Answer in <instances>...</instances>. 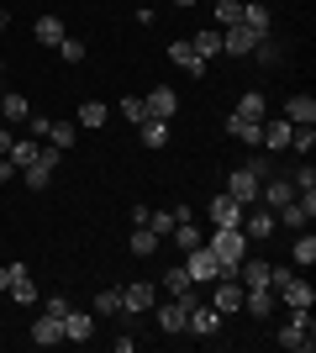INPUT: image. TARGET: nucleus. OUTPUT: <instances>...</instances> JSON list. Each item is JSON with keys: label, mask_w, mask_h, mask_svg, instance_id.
<instances>
[{"label": "nucleus", "mask_w": 316, "mask_h": 353, "mask_svg": "<svg viewBox=\"0 0 316 353\" xmlns=\"http://www.w3.org/2000/svg\"><path fill=\"white\" fill-rule=\"evenodd\" d=\"M27 117H32V101H27V95H16V90H11V95L0 101V121H6V127H21V121H27Z\"/></svg>", "instance_id": "nucleus-21"}, {"label": "nucleus", "mask_w": 316, "mask_h": 353, "mask_svg": "<svg viewBox=\"0 0 316 353\" xmlns=\"http://www.w3.org/2000/svg\"><path fill=\"white\" fill-rule=\"evenodd\" d=\"M280 348H290V353H311V348H316L311 306H290V322L280 327Z\"/></svg>", "instance_id": "nucleus-2"}, {"label": "nucleus", "mask_w": 316, "mask_h": 353, "mask_svg": "<svg viewBox=\"0 0 316 353\" xmlns=\"http://www.w3.org/2000/svg\"><path fill=\"white\" fill-rule=\"evenodd\" d=\"M37 148H43L37 137H27V132H21V137L11 143V153H6V159H11V169H27V163L37 159Z\"/></svg>", "instance_id": "nucleus-26"}, {"label": "nucleus", "mask_w": 316, "mask_h": 353, "mask_svg": "<svg viewBox=\"0 0 316 353\" xmlns=\"http://www.w3.org/2000/svg\"><path fill=\"white\" fill-rule=\"evenodd\" d=\"M43 311H48V316H59V322H63V316H69V311H74V306H69V295H43Z\"/></svg>", "instance_id": "nucleus-42"}, {"label": "nucleus", "mask_w": 316, "mask_h": 353, "mask_svg": "<svg viewBox=\"0 0 316 353\" xmlns=\"http://www.w3.org/2000/svg\"><path fill=\"white\" fill-rule=\"evenodd\" d=\"M238 117H248V121H269V105H264V90H248L238 101Z\"/></svg>", "instance_id": "nucleus-28"}, {"label": "nucleus", "mask_w": 316, "mask_h": 353, "mask_svg": "<svg viewBox=\"0 0 316 353\" xmlns=\"http://www.w3.org/2000/svg\"><path fill=\"white\" fill-rule=\"evenodd\" d=\"M190 48H196L200 59H216V53H222V27H206V32H196V37H190Z\"/></svg>", "instance_id": "nucleus-25"}, {"label": "nucleus", "mask_w": 316, "mask_h": 353, "mask_svg": "<svg viewBox=\"0 0 316 353\" xmlns=\"http://www.w3.org/2000/svg\"><path fill=\"white\" fill-rule=\"evenodd\" d=\"M121 117L132 121V127H137L143 117H148V105H143V95H127V101H121Z\"/></svg>", "instance_id": "nucleus-41"}, {"label": "nucleus", "mask_w": 316, "mask_h": 353, "mask_svg": "<svg viewBox=\"0 0 316 353\" xmlns=\"http://www.w3.org/2000/svg\"><path fill=\"white\" fill-rule=\"evenodd\" d=\"M158 243H164V237L153 232V227H132V253H137V259H148V253H158Z\"/></svg>", "instance_id": "nucleus-31"}, {"label": "nucleus", "mask_w": 316, "mask_h": 353, "mask_svg": "<svg viewBox=\"0 0 316 353\" xmlns=\"http://www.w3.org/2000/svg\"><path fill=\"white\" fill-rule=\"evenodd\" d=\"M0 79H6V59H0Z\"/></svg>", "instance_id": "nucleus-48"}, {"label": "nucleus", "mask_w": 316, "mask_h": 353, "mask_svg": "<svg viewBox=\"0 0 316 353\" xmlns=\"http://www.w3.org/2000/svg\"><path fill=\"white\" fill-rule=\"evenodd\" d=\"M290 132H295V121L269 117V121H264V143H258V148H264V153H285V148H290Z\"/></svg>", "instance_id": "nucleus-13"}, {"label": "nucleus", "mask_w": 316, "mask_h": 353, "mask_svg": "<svg viewBox=\"0 0 316 353\" xmlns=\"http://www.w3.org/2000/svg\"><path fill=\"white\" fill-rule=\"evenodd\" d=\"M174 6H196V0H174Z\"/></svg>", "instance_id": "nucleus-47"}, {"label": "nucleus", "mask_w": 316, "mask_h": 353, "mask_svg": "<svg viewBox=\"0 0 316 353\" xmlns=\"http://www.w3.org/2000/svg\"><path fill=\"white\" fill-rule=\"evenodd\" d=\"M11 301H16V306H32V301H43V295H37V285H32V274H16V280H11Z\"/></svg>", "instance_id": "nucleus-33"}, {"label": "nucleus", "mask_w": 316, "mask_h": 353, "mask_svg": "<svg viewBox=\"0 0 316 353\" xmlns=\"http://www.w3.org/2000/svg\"><path fill=\"white\" fill-rule=\"evenodd\" d=\"M137 143L158 153V148L169 143V121H158V117H143V121H137Z\"/></svg>", "instance_id": "nucleus-19"}, {"label": "nucleus", "mask_w": 316, "mask_h": 353, "mask_svg": "<svg viewBox=\"0 0 316 353\" xmlns=\"http://www.w3.org/2000/svg\"><path fill=\"white\" fill-rule=\"evenodd\" d=\"M274 227H280V221H274L269 206H248L242 211V237H248V243H269Z\"/></svg>", "instance_id": "nucleus-6"}, {"label": "nucleus", "mask_w": 316, "mask_h": 353, "mask_svg": "<svg viewBox=\"0 0 316 353\" xmlns=\"http://www.w3.org/2000/svg\"><path fill=\"white\" fill-rule=\"evenodd\" d=\"M227 195H232L238 206H258V174L248 169V163H238V169L227 174Z\"/></svg>", "instance_id": "nucleus-5"}, {"label": "nucleus", "mask_w": 316, "mask_h": 353, "mask_svg": "<svg viewBox=\"0 0 316 353\" xmlns=\"http://www.w3.org/2000/svg\"><path fill=\"white\" fill-rule=\"evenodd\" d=\"M169 59L180 63L185 74H196V79H200V74H206V59H200L196 48H190V37H185V43H169Z\"/></svg>", "instance_id": "nucleus-20"}, {"label": "nucleus", "mask_w": 316, "mask_h": 353, "mask_svg": "<svg viewBox=\"0 0 316 353\" xmlns=\"http://www.w3.org/2000/svg\"><path fill=\"white\" fill-rule=\"evenodd\" d=\"M85 53H90V48L79 43V37H63V43H59V59L63 63H85Z\"/></svg>", "instance_id": "nucleus-38"}, {"label": "nucleus", "mask_w": 316, "mask_h": 353, "mask_svg": "<svg viewBox=\"0 0 316 353\" xmlns=\"http://www.w3.org/2000/svg\"><path fill=\"white\" fill-rule=\"evenodd\" d=\"M6 27H11V16H6V11H0V32H6Z\"/></svg>", "instance_id": "nucleus-46"}, {"label": "nucleus", "mask_w": 316, "mask_h": 353, "mask_svg": "<svg viewBox=\"0 0 316 353\" xmlns=\"http://www.w3.org/2000/svg\"><path fill=\"white\" fill-rule=\"evenodd\" d=\"M153 301H158V285H148V280L121 285V311H127V316H143V311H153Z\"/></svg>", "instance_id": "nucleus-7"}, {"label": "nucleus", "mask_w": 316, "mask_h": 353, "mask_svg": "<svg viewBox=\"0 0 316 353\" xmlns=\"http://www.w3.org/2000/svg\"><path fill=\"white\" fill-rule=\"evenodd\" d=\"M206 248H211V259H216V269H222V274H232V269H238V259L253 248V243L242 237V227H211V232H206Z\"/></svg>", "instance_id": "nucleus-1"}, {"label": "nucleus", "mask_w": 316, "mask_h": 353, "mask_svg": "<svg viewBox=\"0 0 316 353\" xmlns=\"http://www.w3.org/2000/svg\"><path fill=\"white\" fill-rule=\"evenodd\" d=\"M169 237L180 243V253H190V248H200V243H206V232L196 227V216H190V221H174V232H169Z\"/></svg>", "instance_id": "nucleus-24"}, {"label": "nucleus", "mask_w": 316, "mask_h": 353, "mask_svg": "<svg viewBox=\"0 0 316 353\" xmlns=\"http://www.w3.org/2000/svg\"><path fill=\"white\" fill-rule=\"evenodd\" d=\"M311 216H316V190L295 195V201H285V206L274 211V221H280V227H290V232H301V227H311Z\"/></svg>", "instance_id": "nucleus-3"}, {"label": "nucleus", "mask_w": 316, "mask_h": 353, "mask_svg": "<svg viewBox=\"0 0 316 353\" xmlns=\"http://www.w3.org/2000/svg\"><path fill=\"white\" fill-rule=\"evenodd\" d=\"M290 264H295V269H311V264H316V237H311V227H301V232H295Z\"/></svg>", "instance_id": "nucleus-23"}, {"label": "nucleus", "mask_w": 316, "mask_h": 353, "mask_svg": "<svg viewBox=\"0 0 316 353\" xmlns=\"http://www.w3.org/2000/svg\"><path fill=\"white\" fill-rule=\"evenodd\" d=\"M95 332V311H69L63 316V343H90Z\"/></svg>", "instance_id": "nucleus-15"}, {"label": "nucleus", "mask_w": 316, "mask_h": 353, "mask_svg": "<svg viewBox=\"0 0 316 353\" xmlns=\"http://www.w3.org/2000/svg\"><path fill=\"white\" fill-rule=\"evenodd\" d=\"M143 105H148V117H158V121H169L174 117V111H180V95H174V90H148V95H143Z\"/></svg>", "instance_id": "nucleus-14"}, {"label": "nucleus", "mask_w": 316, "mask_h": 353, "mask_svg": "<svg viewBox=\"0 0 316 353\" xmlns=\"http://www.w3.org/2000/svg\"><path fill=\"white\" fill-rule=\"evenodd\" d=\"M158 285H164L169 295H185V290H196V280H190V269H185V264H174V269H169V274H164Z\"/></svg>", "instance_id": "nucleus-32"}, {"label": "nucleus", "mask_w": 316, "mask_h": 353, "mask_svg": "<svg viewBox=\"0 0 316 353\" xmlns=\"http://www.w3.org/2000/svg\"><path fill=\"white\" fill-rule=\"evenodd\" d=\"M74 127H105V105L85 101V105H79V117H74Z\"/></svg>", "instance_id": "nucleus-34"}, {"label": "nucleus", "mask_w": 316, "mask_h": 353, "mask_svg": "<svg viewBox=\"0 0 316 353\" xmlns=\"http://www.w3.org/2000/svg\"><path fill=\"white\" fill-rule=\"evenodd\" d=\"M258 37H264V32H253V27H222V53L227 59H253V48H258Z\"/></svg>", "instance_id": "nucleus-4"}, {"label": "nucleus", "mask_w": 316, "mask_h": 353, "mask_svg": "<svg viewBox=\"0 0 316 353\" xmlns=\"http://www.w3.org/2000/svg\"><path fill=\"white\" fill-rule=\"evenodd\" d=\"M242 21V0H216V27H238Z\"/></svg>", "instance_id": "nucleus-35"}, {"label": "nucleus", "mask_w": 316, "mask_h": 353, "mask_svg": "<svg viewBox=\"0 0 316 353\" xmlns=\"http://www.w3.org/2000/svg\"><path fill=\"white\" fill-rule=\"evenodd\" d=\"M290 148H295V153L306 159V153L316 148V127H295V132H290Z\"/></svg>", "instance_id": "nucleus-39"}, {"label": "nucleus", "mask_w": 316, "mask_h": 353, "mask_svg": "<svg viewBox=\"0 0 316 353\" xmlns=\"http://www.w3.org/2000/svg\"><path fill=\"white\" fill-rule=\"evenodd\" d=\"M227 132L238 137V143L258 148V143H264V121H248V117H238V111H232V117H227Z\"/></svg>", "instance_id": "nucleus-18"}, {"label": "nucleus", "mask_w": 316, "mask_h": 353, "mask_svg": "<svg viewBox=\"0 0 316 353\" xmlns=\"http://www.w3.org/2000/svg\"><path fill=\"white\" fill-rule=\"evenodd\" d=\"M43 143H53V148H63V153H69V148L79 143V127L74 121H53V127H48V137Z\"/></svg>", "instance_id": "nucleus-29"}, {"label": "nucleus", "mask_w": 316, "mask_h": 353, "mask_svg": "<svg viewBox=\"0 0 316 353\" xmlns=\"http://www.w3.org/2000/svg\"><path fill=\"white\" fill-rule=\"evenodd\" d=\"M280 295H285V306H311V301H316L311 280H301V274H290V280L280 285Z\"/></svg>", "instance_id": "nucleus-22"}, {"label": "nucleus", "mask_w": 316, "mask_h": 353, "mask_svg": "<svg viewBox=\"0 0 316 353\" xmlns=\"http://www.w3.org/2000/svg\"><path fill=\"white\" fill-rule=\"evenodd\" d=\"M258 195H264L269 211H280L285 201H295V185H290V174H264L258 179Z\"/></svg>", "instance_id": "nucleus-9"}, {"label": "nucleus", "mask_w": 316, "mask_h": 353, "mask_svg": "<svg viewBox=\"0 0 316 353\" xmlns=\"http://www.w3.org/2000/svg\"><path fill=\"white\" fill-rule=\"evenodd\" d=\"M285 121H295V127H316V101L295 90V95L285 101Z\"/></svg>", "instance_id": "nucleus-17"}, {"label": "nucleus", "mask_w": 316, "mask_h": 353, "mask_svg": "<svg viewBox=\"0 0 316 353\" xmlns=\"http://www.w3.org/2000/svg\"><path fill=\"white\" fill-rule=\"evenodd\" d=\"M242 27H253V32L269 37V6H264V0H248V6H242Z\"/></svg>", "instance_id": "nucleus-30"}, {"label": "nucleus", "mask_w": 316, "mask_h": 353, "mask_svg": "<svg viewBox=\"0 0 316 353\" xmlns=\"http://www.w3.org/2000/svg\"><path fill=\"white\" fill-rule=\"evenodd\" d=\"M242 211H248V206H238L227 190H216V195H211V206H206V216H211V227H242Z\"/></svg>", "instance_id": "nucleus-8"}, {"label": "nucleus", "mask_w": 316, "mask_h": 353, "mask_svg": "<svg viewBox=\"0 0 316 353\" xmlns=\"http://www.w3.org/2000/svg\"><path fill=\"white\" fill-rule=\"evenodd\" d=\"M11 143H16V132H11V127H6V121H0V159L11 153Z\"/></svg>", "instance_id": "nucleus-43"}, {"label": "nucleus", "mask_w": 316, "mask_h": 353, "mask_svg": "<svg viewBox=\"0 0 316 353\" xmlns=\"http://www.w3.org/2000/svg\"><path fill=\"white\" fill-rule=\"evenodd\" d=\"M32 32H37V43H48V48H59L63 37H69L59 16H37V27H32Z\"/></svg>", "instance_id": "nucleus-27"}, {"label": "nucleus", "mask_w": 316, "mask_h": 353, "mask_svg": "<svg viewBox=\"0 0 316 353\" xmlns=\"http://www.w3.org/2000/svg\"><path fill=\"white\" fill-rule=\"evenodd\" d=\"M185 269H190V280H196V285H211L216 274H222V269H216V259H211V248H206V243L185 253Z\"/></svg>", "instance_id": "nucleus-11"}, {"label": "nucleus", "mask_w": 316, "mask_h": 353, "mask_svg": "<svg viewBox=\"0 0 316 353\" xmlns=\"http://www.w3.org/2000/svg\"><path fill=\"white\" fill-rule=\"evenodd\" d=\"M216 327H222V311L216 306H190V316H185V332H196V338H211V332H216Z\"/></svg>", "instance_id": "nucleus-12"}, {"label": "nucleus", "mask_w": 316, "mask_h": 353, "mask_svg": "<svg viewBox=\"0 0 316 353\" xmlns=\"http://www.w3.org/2000/svg\"><path fill=\"white\" fill-rule=\"evenodd\" d=\"M0 290H11V269H0Z\"/></svg>", "instance_id": "nucleus-44"}, {"label": "nucleus", "mask_w": 316, "mask_h": 353, "mask_svg": "<svg viewBox=\"0 0 316 353\" xmlns=\"http://www.w3.org/2000/svg\"><path fill=\"white\" fill-rule=\"evenodd\" d=\"M95 316H121V290H101L95 295Z\"/></svg>", "instance_id": "nucleus-37"}, {"label": "nucleus", "mask_w": 316, "mask_h": 353, "mask_svg": "<svg viewBox=\"0 0 316 353\" xmlns=\"http://www.w3.org/2000/svg\"><path fill=\"white\" fill-rule=\"evenodd\" d=\"M6 174H11V159H0V179H6Z\"/></svg>", "instance_id": "nucleus-45"}, {"label": "nucleus", "mask_w": 316, "mask_h": 353, "mask_svg": "<svg viewBox=\"0 0 316 353\" xmlns=\"http://www.w3.org/2000/svg\"><path fill=\"white\" fill-rule=\"evenodd\" d=\"M290 185H295V195L316 190V169H311V163H301V169H295V174H290Z\"/></svg>", "instance_id": "nucleus-40"}, {"label": "nucleus", "mask_w": 316, "mask_h": 353, "mask_svg": "<svg viewBox=\"0 0 316 353\" xmlns=\"http://www.w3.org/2000/svg\"><path fill=\"white\" fill-rule=\"evenodd\" d=\"M242 311H248L253 322H269V316H274V285H253V290H242Z\"/></svg>", "instance_id": "nucleus-10"}, {"label": "nucleus", "mask_w": 316, "mask_h": 353, "mask_svg": "<svg viewBox=\"0 0 316 353\" xmlns=\"http://www.w3.org/2000/svg\"><path fill=\"white\" fill-rule=\"evenodd\" d=\"M27 338L37 343V348H53V343H63V322H59V316H48V311H43V316L32 322V332H27Z\"/></svg>", "instance_id": "nucleus-16"}, {"label": "nucleus", "mask_w": 316, "mask_h": 353, "mask_svg": "<svg viewBox=\"0 0 316 353\" xmlns=\"http://www.w3.org/2000/svg\"><path fill=\"white\" fill-rule=\"evenodd\" d=\"M174 221H180V211H148V221H143V227H153L158 237H169V232H174Z\"/></svg>", "instance_id": "nucleus-36"}]
</instances>
